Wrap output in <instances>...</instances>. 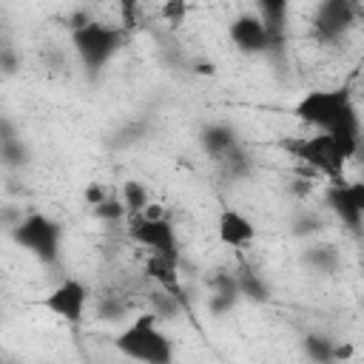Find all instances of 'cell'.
<instances>
[{"instance_id": "cell-28", "label": "cell", "mask_w": 364, "mask_h": 364, "mask_svg": "<svg viewBox=\"0 0 364 364\" xmlns=\"http://www.w3.org/2000/svg\"><path fill=\"white\" fill-rule=\"evenodd\" d=\"M0 63H3V74H6V77H14V74H17V57H14V51H11L9 46L3 48Z\"/></svg>"}, {"instance_id": "cell-6", "label": "cell", "mask_w": 364, "mask_h": 364, "mask_svg": "<svg viewBox=\"0 0 364 364\" xmlns=\"http://www.w3.org/2000/svg\"><path fill=\"white\" fill-rule=\"evenodd\" d=\"M125 225H128V239L136 242L139 247H148V253H165V256L182 259L176 228L168 216L165 219H148L142 213H134L125 219Z\"/></svg>"}, {"instance_id": "cell-30", "label": "cell", "mask_w": 364, "mask_h": 364, "mask_svg": "<svg viewBox=\"0 0 364 364\" xmlns=\"http://www.w3.org/2000/svg\"><path fill=\"white\" fill-rule=\"evenodd\" d=\"M142 216H148V219H165L168 216V210H165V205H159V202H148L145 205V210H142Z\"/></svg>"}, {"instance_id": "cell-13", "label": "cell", "mask_w": 364, "mask_h": 364, "mask_svg": "<svg viewBox=\"0 0 364 364\" xmlns=\"http://www.w3.org/2000/svg\"><path fill=\"white\" fill-rule=\"evenodd\" d=\"M242 139H239V134L228 125V122H208L205 128H202V134H199V145H202V151L216 162V159H222L230 148H236Z\"/></svg>"}, {"instance_id": "cell-26", "label": "cell", "mask_w": 364, "mask_h": 364, "mask_svg": "<svg viewBox=\"0 0 364 364\" xmlns=\"http://www.w3.org/2000/svg\"><path fill=\"white\" fill-rule=\"evenodd\" d=\"M316 230H321V216L318 213H299L296 219H293V233H299V236H307V233H316Z\"/></svg>"}, {"instance_id": "cell-4", "label": "cell", "mask_w": 364, "mask_h": 364, "mask_svg": "<svg viewBox=\"0 0 364 364\" xmlns=\"http://www.w3.org/2000/svg\"><path fill=\"white\" fill-rule=\"evenodd\" d=\"M279 145L304 168H310L316 176H324L327 182H344L347 156L341 154V148L330 134L316 131L310 136H284Z\"/></svg>"}, {"instance_id": "cell-2", "label": "cell", "mask_w": 364, "mask_h": 364, "mask_svg": "<svg viewBox=\"0 0 364 364\" xmlns=\"http://www.w3.org/2000/svg\"><path fill=\"white\" fill-rule=\"evenodd\" d=\"M125 40H128L125 26H111L102 20H91L82 28L71 31V48L91 80L105 71V65L117 57V51L125 46Z\"/></svg>"}, {"instance_id": "cell-8", "label": "cell", "mask_w": 364, "mask_h": 364, "mask_svg": "<svg viewBox=\"0 0 364 364\" xmlns=\"http://www.w3.org/2000/svg\"><path fill=\"white\" fill-rule=\"evenodd\" d=\"M324 202L350 233L364 230V182H330Z\"/></svg>"}, {"instance_id": "cell-20", "label": "cell", "mask_w": 364, "mask_h": 364, "mask_svg": "<svg viewBox=\"0 0 364 364\" xmlns=\"http://www.w3.org/2000/svg\"><path fill=\"white\" fill-rule=\"evenodd\" d=\"M259 6V14L264 17V23L270 26L276 43H282V34H284V20H287V6L290 0H256Z\"/></svg>"}, {"instance_id": "cell-23", "label": "cell", "mask_w": 364, "mask_h": 364, "mask_svg": "<svg viewBox=\"0 0 364 364\" xmlns=\"http://www.w3.org/2000/svg\"><path fill=\"white\" fill-rule=\"evenodd\" d=\"M94 210V216L100 219V222H108V225H114V222H125L128 219V208H125V202L119 199V196H108V199H102L100 205H94L91 208Z\"/></svg>"}, {"instance_id": "cell-32", "label": "cell", "mask_w": 364, "mask_h": 364, "mask_svg": "<svg viewBox=\"0 0 364 364\" xmlns=\"http://www.w3.org/2000/svg\"><path fill=\"white\" fill-rule=\"evenodd\" d=\"M196 74H208V77H213L216 68H213V63H196Z\"/></svg>"}, {"instance_id": "cell-14", "label": "cell", "mask_w": 364, "mask_h": 364, "mask_svg": "<svg viewBox=\"0 0 364 364\" xmlns=\"http://www.w3.org/2000/svg\"><path fill=\"white\" fill-rule=\"evenodd\" d=\"M301 264L318 276H333L341 267V253L327 242H310L301 250Z\"/></svg>"}, {"instance_id": "cell-10", "label": "cell", "mask_w": 364, "mask_h": 364, "mask_svg": "<svg viewBox=\"0 0 364 364\" xmlns=\"http://www.w3.org/2000/svg\"><path fill=\"white\" fill-rule=\"evenodd\" d=\"M43 307L68 324H80L85 316V307H88V287L80 279H63L43 299Z\"/></svg>"}, {"instance_id": "cell-15", "label": "cell", "mask_w": 364, "mask_h": 364, "mask_svg": "<svg viewBox=\"0 0 364 364\" xmlns=\"http://www.w3.org/2000/svg\"><path fill=\"white\" fill-rule=\"evenodd\" d=\"M28 145L23 142V136L14 131V125H11V119L9 117H3V122H0V159H3V165L9 168V171H14V168H23L26 162H28Z\"/></svg>"}, {"instance_id": "cell-3", "label": "cell", "mask_w": 364, "mask_h": 364, "mask_svg": "<svg viewBox=\"0 0 364 364\" xmlns=\"http://www.w3.org/2000/svg\"><path fill=\"white\" fill-rule=\"evenodd\" d=\"M114 347H117V353H122L131 361H145V364H171L173 361V341L159 327V318L151 310L139 313L114 338Z\"/></svg>"}, {"instance_id": "cell-19", "label": "cell", "mask_w": 364, "mask_h": 364, "mask_svg": "<svg viewBox=\"0 0 364 364\" xmlns=\"http://www.w3.org/2000/svg\"><path fill=\"white\" fill-rule=\"evenodd\" d=\"M236 279H239L242 299H250V301H256V304H264V301L270 299V287H267V282H264L256 270L239 267V270H236Z\"/></svg>"}, {"instance_id": "cell-31", "label": "cell", "mask_w": 364, "mask_h": 364, "mask_svg": "<svg viewBox=\"0 0 364 364\" xmlns=\"http://www.w3.org/2000/svg\"><path fill=\"white\" fill-rule=\"evenodd\" d=\"M355 350H353V344L350 341H338L336 344V361H344V358H350Z\"/></svg>"}, {"instance_id": "cell-24", "label": "cell", "mask_w": 364, "mask_h": 364, "mask_svg": "<svg viewBox=\"0 0 364 364\" xmlns=\"http://www.w3.org/2000/svg\"><path fill=\"white\" fill-rule=\"evenodd\" d=\"M142 134H145V122L142 119H134V122H128V125H122L117 134H114V148H128V145H134V142H139L142 139Z\"/></svg>"}, {"instance_id": "cell-7", "label": "cell", "mask_w": 364, "mask_h": 364, "mask_svg": "<svg viewBox=\"0 0 364 364\" xmlns=\"http://www.w3.org/2000/svg\"><path fill=\"white\" fill-rule=\"evenodd\" d=\"M358 6L355 0H318L313 17V37L318 43H338L355 23Z\"/></svg>"}, {"instance_id": "cell-21", "label": "cell", "mask_w": 364, "mask_h": 364, "mask_svg": "<svg viewBox=\"0 0 364 364\" xmlns=\"http://www.w3.org/2000/svg\"><path fill=\"white\" fill-rule=\"evenodd\" d=\"M94 313H97V318L100 321H122V318H128V313H131V304L122 299V296H117V293H108V296H100L97 299V304H94Z\"/></svg>"}, {"instance_id": "cell-5", "label": "cell", "mask_w": 364, "mask_h": 364, "mask_svg": "<svg viewBox=\"0 0 364 364\" xmlns=\"http://www.w3.org/2000/svg\"><path fill=\"white\" fill-rule=\"evenodd\" d=\"M9 236L17 247L31 253L43 264H57L60 245H63V225L46 213H26L11 228Z\"/></svg>"}, {"instance_id": "cell-1", "label": "cell", "mask_w": 364, "mask_h": 364, "mask_svg": "<svg viewBox=\"0 0 364 364\" xmlns=\"http://www.w3.org/2000/svg\"><path fill=\"white\" fill-rule=\"evenodd\" d=\"M293 114L307 128L330 134L347 159L361 151V119L347 88H310L296 100Z\"/></svg>"}, {"instance_id": "cell-27", "label": "cell", "mask_w": 364, "mask_h": 364, "mask_svg": "<svg viewBox=\"0 0 364 364\" xmlns=\"http://www.w3.org/2000/svg\"><path fill=\"white\" fill-rule=\"evenodd\" d=\"M111 196V191L105 188V185H100V182H91L85 191H82V199H85V205L88 208H94V205H100L102 199H108Z\"/></svg>"}, {"instance_id": "cell-22", "label": "cell", "mask_w": 364, "mask_h": 364, "mask_svg": "<svg viewBox=\"0 0 364 364\" xmlns=\"http://www.w3.org/2000/svg\"><path fill=\"white\" fill-rule=\"evenodd\" d=\"M119 199L125 202L128 216H134V213H142L145 210V205L151 202V193H148V188L139 179H125L122 188H119Z\"/></svg>"}, {"instance_id": "cell-17", "label": "cell", "mask_w": 364, "mask_h": 364, "mask_svg": "<svg viewBox=\"0 0 364 364\" xmlns=\"http://www.w3.org/2000/svg\"><path fill=\"white\" fill-rule=\"evenodd\" d=\"M219 171L228 176V179H245L250 171H253V156L245 151V145L239 142L236 148H230L222 159H216Z\"/></svg>"}, {"instance_id": "cell-29", "label": "cell", "mask_w": 364, "mask_h": 364, "mask_svg": "<svg viewBox=\"0 0 364 364\" xmlns=\"http://www.w3.org/2000/svg\"><path fill=\"white\" fill-rule=\"evenodd\" d=\"M91 20H94V17H91L85 9H77V11H71V14H68V28H71V31H77V28H82V26H85V23H91Z\"/></svg>"}, {"instance_id": "cell-12", "label": "cell", "mask_w": 364, "mask_h": 364, "mask_svg": "<svg viewBox=\"0 0 364 364\" xmlns=\"http://www.w3.org/2000/svg\"><path fill=\"white\" fill-rule=\"evenodd\" d=\"M145 276L156 282V287H165L168 293L179 296L185 301V293L179 287V259L165 256V253H148L145 259Z\"/></svg>"}, {"instance_id": "cell-11", "label": "cell", "mask_w": 364, "mask_h": 364, "mask_svg": "<svg viewBox=\"0 0 364 364\" xmlns=\"http://www.w3.org/2000/svg\"><path fill=\"white\" fill-rule=\"evenodd\" d=\"M216 236L228 247H247L256 239V225L236 208H225L216 219Z\"/></svg>"}, {"instance_id": "cell-25", "label": "cell", "mask_w": 364, "mask_h": 364, "mask_svg": "<svg viewBox=\"0 0 364 364\" xmlns=\"http://www.w3.org/2000/svg\"><path fill=\"white\" fill-rule=\"evenodd\" d=\"M159 17L171 26H179L188 17V0H165L159 6Z\"/></svg>"}, {"instance_id": "cell-16", "label": "cell", "mask_w": 364, "mask_h": 364, "mask_svg": "<svg viewBox=\"0 0 364 364\" xmlns=\"http://www.w3.org/2000/svg\"><path fill=\"white\" fill-rule=\"evenodd\" d=\"M336 344L338 338L327 336V333H307L301 338V350L310 361H318V364H336Z\"/></svg>"}, {"instance_id": "cell-18", "label": "cell", "mask_w": 364, "mask_h": 364, "mask_svg": "<svg viewBox=\"0 0 364 364\" xmlns=\"http://www.w3.org/2000/svg\"><path fill=\"white\" fill-rule=\"evenodd\" d=\"M148 304H151V313H154L159 321H173V318H179V313H182V307H185V301H182L179 296L168 293L165 287H156V290L148 296Z\"/></svg>"}, {"instance_id": "cell-9", "label": "cell", "mask_w": 364, "mask_h": 364, "mask_svg": "<svg viewBox=\"0 0 364 364\" xmlns=\"http://www.w3.org/2000/svg\"><path fill=\"white\" fill-rule=\"evenodd\" d=\"M228 37H230V43L242 54H250V57L264 54L273 46H279L276 37H273V31H270V26L264 23V17L262 14H250V11H245V14H239V17L230 20Z\"/></svg>"}]
</instances>
